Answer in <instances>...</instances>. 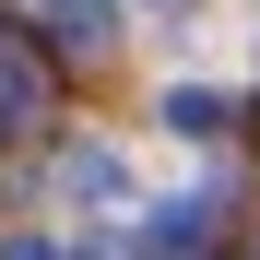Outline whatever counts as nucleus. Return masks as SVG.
<instances>
[{
  "instance_id": "obj_2",
  "label": "nucleus",
  "mask_w": 260,
  "mask_h": 260,
  "mask_svg": "<svg viewBox=\"0 0 260 260\" xmlns=\"http://www.w3.org/2000/svg\"><path fill=\"white\" fill-rule=\"evenodd\" d=\"M201 248H213V201H178V213L142 237V260H201Z\"/></svg>"
},
{
  "instance_id": "obj_3",
  "label": "nucleus",
  "mask_w": 260,
  "mask_h": 260,
  "mask_svg": "<svg viewBox=\"0 0 260 260\" xmlns=\"http://www.w3.org/2000/svg\"><path fill=\"white\" fill-rule=\"evenodd\" d=\"M166 130H178V142H213V130H225V95H178Z\"/></svg>"
},
{
  "instance_id": "obj_1",
  "label": "nucleus",
  "mask_w": 260,
  "mask_h": 260,
  "mask_svg": "<svg viewBox=\"0 0 260 260\" xmlns=\"http://www.w3.org/2000/svg\"><path fill=\"white\" fill-rule=\"evenodd\" d=\"M36 107H48V71H36V48H0V130H24Z\"/></svg>"
}]
</instances>
